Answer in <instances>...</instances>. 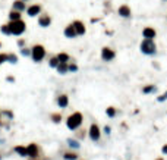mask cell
I'll use <instances>...</instances> for the list:
<instances>
[{
	"label": "cell",
	"instance_id": "cell-23",
	"mask_svg": "<svg viewBox=\"0 0 167 160\" xmlns=\"http://www.w3.org/2000/svg\"><path fill=\"white\" fill-rule=\"evenodd\" d=\"M106 113L109 118H114V116H116V109H114V107H109L106 110Z\"/></svg>",
	"mask_w": 167,
	"mask_h": 160
},
{
	"label": "cell",
	"instance_id": "cell-16",
	"mask_svg": "<svg viewBox=\"0 0 167 160\" xmlns=\"http://www.w3.org/2000/svg\"><path fill=\"white\" fill-rule=\"evenodd\" d=\"M15 151H16L19 156H22V157H25V156H28L27 153V147H24V145H16L15 147Z\"/></svg>",
	"mask_w": 167,
	"mask_h": 160
},
{
	"label": "cell",
	"instance_id": "cell-22",
	"mask_svg": "<svg viewBox=\"0 0 167 160\" xmlns=\"http://www.w3.org/2000/svg\"><path fill=\"white\" fill-rule=\"evenodd\" d=\"M67 144H69V147H73V149H79V143L76 140H72V138H69L67 140Z\"/></svg>",
	"mask_w": 167,
	"mask_h": 160
},
{
	"label": "cell",
	"instance_id": "cell-12",
	"mask_svg": "<svg viewBox=\"0 0 167 160\" xmlns=\"http://www.w3.org/2000/svg\"><path fill=\"white\" fill-rule=\"evenodd\" d=\"M65 35H66L67 38H73L75 35H76V31H75V28L72 25H69V27L65 28Z\"/></svg>",
	"mask_w": 167,
	"mask_h": 160
},
{
	"label": "cell",
	"instance_id": "cell-9",
	"mask_svg": "<svg viewBox=\"0 0 167 160\" xmlns=\"http://www.w3.org/2000/svg\"><path fill=\"white\" fill-rule=\"evenodd\" d=\"M142 34H144L145 40H152L156 37V29L154 28H145L144 31H142Z\"/></svg>",
	"mask_w": 167,
	"mask_h": 160
},
{
	"label": "cell",
	"instance_id": "cell-27",
	"mask_svg": "<svg viewBox=\"0 0 167 160\" xmlns=\"http://www.w3.org/2000/svg\"><path fill=\"white\" fill-rule=\"evenodd\" d=\"M50 66L51 68H57V66H59V60H57V57L50 59Z\"/></svg>",
	"mask_w": 167,
	"mask_h": 160
},
{
	"label": "cell",
	"instance_id": "cell-3",
	"mask_svg": "<svg viewBox=\"0 0 167 160\" xmlns=\"http://www.w3.org/2000/svg\"><path fill=\"white\" fill-rule=\"evenodd\" d=\"M141 51L145 55H154L156 53V44L152 40H144L141 43Z\"/></svg>",
	"mask_w": 167,
	"mask_h": 160
},
{
	"label": "cell",
	"instance_id": "cell-28",
	"mask_svg": "<svg viewBox=\"0 0 167 160\" xmlns=\"http://www.w3.org/2000/svg\"><path fill=\"white\" fill-rule=\"evenodd\" d=\"M67 69H69V71H72V72H75V71H78V66H76V65H69V66H67Z\"/></svg>",
	"mask_w": 167,
	"mask_h": 160
},
{
	"label": "cell",
	"instance_id": "cell-4",
	"mask_svg": "<svg viewBox=\"0 0 167 160\" xmlns=\"http://www.w3.org/2000/svg\"><path fill=\"white\" fill-rule=\"evenodd\" d=\"M31 55H32V59L35 62H40V60H43L44 59V56H45V50L43 46H34V49L32 51H31Z\"/></svg>",
	"mask_w": 167,
	"mask_h": 160
},
{
	"label": "cell",
	"instance_id": "cell-11",
	"mask_svg": "<svg viewBox=\"0 0 167 160\" xmlns=\"http://www.w3.org/2000/svg\"><path fill=\"white\" fill-rule=\"evenodd\" d=\"M119 15H120V16H123V18L131 16V9H129L126 5L120 6V7H119Z\"/></svg>",
	"mask_w": 167,
	"mask_h": 160
},
{
	"label": "cell",
	"instance_id": "cell-13",
	"mask_svg": "<svg viewBox=\"0 0 167 160\" xmlns=\"http://www.w3.org/2000/svg\"><path fill=\"white\" fill-rule=\"evenodd\" d=\"M40 11H41V7H40L38 5H34L31 6V7H28V15L29 16H35V15H38Z\"/></svg>",
	"mask_w": 167,
	"mask_h": 160
},
{
	"label": "cell",
	"instance_id": "cell-33",
	"mask_svg": "<svg viewBox=\"0 0 167 160\" xmlns=\"http://www.w3.org/2000/svg\"><path fill=\"white\" fill-rule=\"evenodd\" d=\"M161 151H163V153H164V154H167V144H166V145H163Z\"/></svg>",
	"mask_w": 167,
	"mask_h": 160
},
{
	"label": "cell",
	"instance_id": "cell-19",
	"mask_svg": "<svg viewBox=\"0 0 167 160\" xmlns=\"http://www.w3.org/2000/svg\"><path fill=\"white\" fill-rule=\"evenodd\" d=\"M57 60H59V63H67V60H69V56H67L66 53H60V55L57 56Z\"/></svg>",
	"mask_w": 167,
	"mask_h": 160
},
{
	"label": "cell",
	"instance_id": "cell-24",
	"mask_svg": "<svg viewBox=\"0 0 167 160\" xmlns=\"http://www.w3.org/2000/svg\"><path fill=\"white\" fill-rule=\"evenodd\" d=\"M51 121L54 122V123H59L62 121V116L59 113H54V115H51Z\"/></svg>",
	"mask_w": 167,
	"mask_h": 160
},
{
	"label": "cell",
	"instance_id": "cell-32",
	"mask_svg": "<svg viewBox=\"0 0 167 160\" xmlns=\"http://www.w3.org/2000/svg\"><path fill=\"white\" fill-rule=\"evenodd\" d=\"M110 131H111L110 127H104V134H107V135H109V134H110Z\"/></svg>",
	"mask_w": 167,
	"mask_h": 160
},
{
	"label": "cell",
	"instance_id": "cell-26",
	"mask_svg": "<svg viewBox=\"0 0 167 160\" xmlns=\"http://www.w3.org/2000/svg\"><path fill=\"white\" fill-rule=\"evenodd\" d=\"M7 62H11V63H16L18 57L15 55H7Z\"/></svg>",
	"mask_w": 167,
	"mask_h": 160
},
{
	"label": "cell",
	"instance_id": "cell-17",
	"mask_svg": "<svg viewBox=\"0 0 167 160\" xmlns=\"http://www.w3.org/2000/svg\"><path fill=\"white\" fill-rule=\"evenodd\" d=\"M9 18H11L12 22H13V21H21V13L16 11H12L11 13H9Z\"/></svg>",
	"mask_w": 167,
	"mask_h": 160
},
{
	"label": "cell",
	"instance_id": "cell-35",
	"mask_svg": "<svg viewBox=\"0 0 167 160\" xmlns=\"http://www.w3.org/2000/svg\"><path fill=\"white\" fill-rule=\"evenodd\" d=\"M0 46H2V44H0Z\"/></svg>",
	"mask_w": 167,
	"mask_h": 160
},
{
	"label": "cell",
	"instance_id": "cell-1",
	"mask_svg": "<svg viewBox=\"0 0 167 160\" xmlns=\"http://www.w3.org/2000/svg\"><path fill=\"white\" fill-rule=\"evenodd\" d=\"M66 125H67V128H69V129H72V131L78 129V128L82 125V115H81L79 112H75V113H72V115L67 118Z\"/></svg>",
	"mask_w": 167,
	"mask_h": 160
},
{
	"label": "cell",
	"instance_id": "cell-14",
	"mask_svg": "<svg viewBox=\"0 0 167 160\" xmlns=\"http://www.w3.org/2000/svg\"><path fill=\"white\" fill-rule=\"evenodd\" d=\"M57 104L60 106V107H67V104H69V99H67V96H60L59 97V100H57Z\"/></svg>",
	"mask_w": 167,
	"mask_h": 160
},
{
	"label": "cell",
	"instance_id": "cell-5",
	"mask_svg": "<svg viewBox=\"0 0 167 160\" xmlns=\"http://www.w3.org/2000/svg\"><path fill=\"white\" fill-rule=\"evenodd\" d=\"M100 137H101V132H100V128H98V125L92 123V125L89 127V138H91L92 141H98Z\"/></svg>",
	"mask_w": 167,
	"mask_h": 160
},
{
	"label": "cell",
	"instance_id": "cell-18",
	"mask_svg": "<svg viewBox=\"0 0 167 160\" xmlns=\"http://www.w3.org/2000/svg\"><path fill=\"white\" fill-rule=\"evenodd\" d=\"M65 160H76L78 159V154L76 153H72V151H67V153H65Z\"/></svg>",
	"mask_w": 167,
	"mask_h": 160
},
{
	"label": "cell",
	"instance_id": "cell-20",
	"mask_svg": "<svg viewBox=\"0 0 167 160\" xmlns=\"http://www.w3.org/2000/svg\"><path fill=\"white\" fill-rule=\"evenodd\" d=\"M57 71H59V73H66L69 69H67V65H66V63H59V66H57Z\"/></svg>",
	"mask_w": 167,
	"mask_h": 160
},
{
	"label": "cell",
	"instance_id": "cell-29",
	"mask_svg": "<svg viewBox=\"0 0 167 160\" xmlns=\"http://www.w3.org/2000/svg\"><path fill=\"white\" fill-rule=\"evenodd\" d=\"M3 62H7V55H0V63Z\"/></svg>",
	"mask_w": 167,
	"mask_h": 160
},
{
	"label": "cell",
	"instance_id": "cell-31",
	"mask_svg": "<svg viewBox=\"0 0 167 160\" xmlns=\"http://www.w3.org/2000/svg\"><path fill=\"white\" fill-rule=\"evenodd\" d=\"M166 99H167V93H164V94H161V96H160L157 100H158V101H164Z\"/></svg>",
	"mask_w": 167,
	"mask_h": 160
},
{
	"label": "cell",
	"instance_id": "cell-21",
	"mask_svg": "<svg viewBox=\"0 0 167 160\" xmlns=\"http://www.w3.org/2000/svg\"><path fill=\"white\" fill-rule=\"evenodd\" d=\"M154 91H156V87L154 85H147V87L142 88V93L144 94H150V93H154Z\"/></svg>",
	"mask_w": 167,
	"mask_h": 160
},
{
	"label": "cell",
	"instance_id": "cell-15",
	"mask_svg": "<svg viewBox=\"0 0 167 160\" xmlns=\"http://www.w3.org/2000/svg\"><path fill=\"white\" fill-rule=\"evenodd\" d=\"M13 9H15L16 12L24 11V9H25V3H24L22 0H16V2L13 3Z\"/></svg>",
	"mask_w": 167,
	"mask_h": 160
},
{
	"label": "cell",
	"instance_id": "cell-8",
	"mask_svg": "<svg viewBox=\"0 0 167 160\" xmlns=\"http://www.w3.org/2000/svg\"><path fill=\"white\" fill-rule=\"evenodd\" d=\"M72 27L75 28V31H76V35H82V34H85V27H84L82 22H79V21H75V22L72 24Z\"/></svg>",
	"mask_w": 167,
	"mask_h": 160
},
{
	"label": "cell",
	"instance_id": "cell-10",
	"mask_svg": "<svg viewBox=\"0 0 167 160\" xmlns=\"http://www.w3.org/2000/svg\"><path fill=\"white\" fill-rule=\"evenodd\" d=\"M38 24H40V27H43V28L49 27V25L51 24L50 16H49V15H44V16H41V18L38 19Z\"/></svg>",
	"mask_w": 167,
	"mask_h": 160
},
{
	"label": "cell",
	"instance_id": "cell-7",
	"mask_svg": "<svg viewBox=\"0 0 167 160\" xmlns=\"http://www.w3.org/2000/svg\"><path fill=\"white\" fill-rule=\"evenodd\" d=\"M27 153H28V157L37 159L38 157V147H37V144H29L27 147Z\"/></svg>",
	"mask_w": 167,
	"mask_h": 160
},
{
	"label": "cell",
	"instance_id": "cell-30",
	"mask_svg": "<svg viewBox=\"0 0 167 160\" xmlns=\"http://www.w3.org/2000/svg\"><path fill=\"white\" fill-rule=\"evenodd\" d=\"M21 53H22L24 56H29V55H31V51H29L28 49H22V50H21Z\"/></svg>",
	"mask_w": 167,
	"mask_h": 160
},
{
	"label": "cell",
	"instance_id": "cell-2",
	"mask_svg": "<svg viewBox=\"0 0 167 160\" xmlns=\"http://www.w3.org/2000/svg\"><path fill=\"white\" fill-rule=\"evenodd\" d=\"M9 27H11V33L13 34V35H21V34L25 31L27 25H25V22H22V21H13V22L9 24Z\"/></svg>",
	"mask_w": 167,
	"mask_h": 160
},
{
	"label": "cell",
	"instance_id": "cell-6",
	"mask_svg": "<svg viewBox=\"0 0 167 160\" xmlns=\"http://www.w3.org/2000/svg\"><path fill=\"white\" fill-rule=\"evenodd\" d=\"M101 57H103V60H113L114 59V51L111 49H109V47H104V49L101 50Z\"/></svg>",
	"mask_w": 167,
	"mask_h": 160
},
{
	"label": "cell",
	"instance_id": "cell-25",
	"mask_svg": "<svg viewBox=\"0 0 167 160\" xmlns=\"http://www.w3.org/2000/svg\"><path fill=\"white\" fill-rule=\"evenodd\" d=\"M0 29H2V33L3 34H12L11 33V27H9V25H2Z\"/></svg>",
	"mask_w": 167,
	"mask_h": 160
},
{
	"label": "cell",
	"instance_id": "cell-34",
	"mask_svg": "<svg viewBox=\"0 0 167 160\" xmlns=\"http://www.w3.org/2000/svg\"><path fill=\"white\" fill-rule=\"evenodd\" d=\"M157 160H163V159H157Z\"/></svg>",
	"mask_w": 167,
	"mask_h": 160
}]
</instances>
